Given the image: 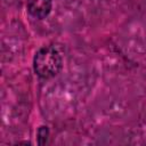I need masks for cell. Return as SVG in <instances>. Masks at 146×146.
I'll use <instances>...</instances> for the list:
<instances>
[{
	"label": "cell",
	"instance_id": "2",
	"mask_svg": "<svg viewBox=\"0 0 146 146\" xmlns=\"http://www.w3.org/2000/svg\"><path fill=\"white\" fill-rule=\"evenodd\" d=\"M52 8L51 0H26V9L31 16L38 19L46 18Z\"/></svg>",
	"mask_w": 146,
	"mask_h": 146
},
{
	"label": "cell",
	"instance_id": "1",
	"mask_svg": "<svg viewBox=\"0 0 146 146\" xmlns=\"http://www.w3.org/2000/svg\"><path fill=\"white\" fill-rule=\"evenodd\" d=\"M62 65V56L55 46H44L40 48L33 58V70L41 79L54 78L59 73Z\"/></svg>",
	"mask_w": 146,
	"mask_h": 146
},
{
	"label": "cell",
	"instance_id": "3",
	"mask_svg": "<svg viewBox=\"0 0 146 146\" xmlns=\"http://www.w3.org/2000/svg\"><path fill=\"white\" fill-rule=\"evenodd\" d=\"M48 139V129L47 127H40L39 131H38V143L40 145H43L46 144Z\"/></svg>",
	"mask_w": 146,
	"mask_h": 146
}]
</instances>
